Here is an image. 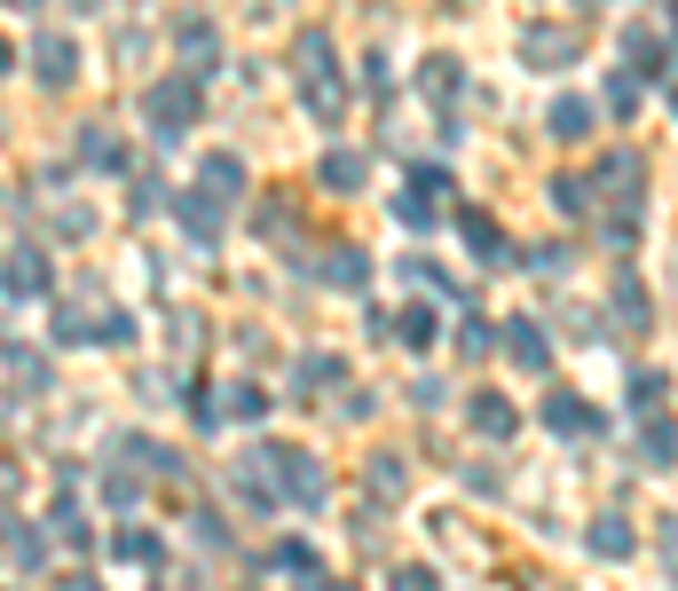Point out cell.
Here are the masks:
<instances>
[{
    "label": "cell",
    "instance_id": "obj_1",
    "mask_svg": "<svg viewBox=\"0 0 678 591\" xmlns=\"http://www.w3.org/2000/svg\"><path fill=\"white\" fill-rule=\"evenodd\" d=\"M142 111H150V127H158L166 142H175V134H190V127H198V79H190V71H166V79H150Z\"/></svg>",
    "mask_w": 678,
    "mask_h": 591
},
{
    "label": "cell",
    "instance_id": "obj_2",
    "mask_svg": "<svg viewBox=\"0 0 678 591\" xmlns=\"http://www.w3.org/2000/svg\"><path fill=\"white\" fill-rule=\"evenodd\" d=\"M584 56V40L568 32V24H529L521 32V63H537V71H560V63H576Z\"/></svg>",
    "mask_w": 678,
    "mask_h": 591
},
{
    "label": "cell",
    "instance_id": "obj_3",
    "mask_svg": "<svg viewBox=\"0 0 678 591\" xmlns=\"http://www.w3.org/2000/svg\"><path fill=\"white\" fill-rule=\"evenodd\" d=\"M545 427H552V434H591V442H600V427H608V418H600V410H591L584 394H568V387H552V394H545Z\"/></svg>",
    "mask_w": 678,
    "mask_h": 591
},
{
    "label": "cell",
    "instance_id": "obj_4",
    "mask_svg": "<svg viewBox=\"0 0 678 591\" xmlns=\"http://www.w3.org/2000/svg\"><path fill=\"white\" fill-rule=\"evenodd\" d=\"M0 292H9V300H40V292H48V252L17 244L9 261H0Z\"/></svg>",
    "mask_w": 678,
    "mask_h": 591
},
{
    "label": "cell",
    "instance_id": "obj_5",
    "mask_svg": "<svg viewBox=\"0 0 678 591\" xmlns=\"http://www.w3.org/2000/svg\"><path fill=\"white\" fill-rule=\"evenodd\" d=\"M71 71H79V48H71L63 32H48V40L32 48V79H40V88H71Z\"/></svg>",
    "mask_w": 678,
    "mask_h": 591
},
{
    "label": "cell",
    "instance_id": "obj_6",
    "mask_svg": "<svg viewBox=\"0 0 678 591\" xmlns=\"http://www.w3.org/2000/svg\"><path fill=\"white\" fill-rule=\"evenodd\" d=\"M545 127H552V142H584L591 127H600V111H591L584 96H560V103L545 111Z\"/></svg>",
    "mask_w": 678,
    "mask_h": 591
},
{
    "label": "cell",
    "instance_id": "obj_7",
    "mask_svg": "<svg viewBox=\"0 0 678 591\" xmlns=\"http://www.w3.org/2000/svg\"><path fill=\"white\" fill-rule=\"evenodd\" d=\"M175 40H182V56H190V79L221 63V32H213L206 17H182V32H175Z\"/></svg>",
    "mask_w": 678,
    "mask_h": 591
},
{
    "label": "cell",
    "instance_id": "obj_8",
    "mask_svg": "<svg viewBox=\"0 0 678 591\" xmlns=\"http://www.w3.org/2000/svg\"><path fill=\"white\" fill-rule=\"evenodd\" d=\"M418 88H427L442 103V119H458V56H427V71H418Z\"/></svg>",
    "mask_w": 678,
    "mask_h": 591
},
{
    "label": "cell",
    "instance_id": "obj_9",
    "mask_svg": "<svg viewBox=\"0 0 678 591\" xmlns=\"http://www.w3.org/2000/svg\"><path fill=\"white\" fill-rule=\"evenodd\" d=\"M466 418H473V427H481L489 442H505V434L521 427V418H514V402H505V394H473V402H466Z\"/></svg>",
    "mask_w": 678,
    "mask_h": 591
},
{
    "label": "cell",
    "instance_id": "obj_10",
    "mask_svg": "<svg viewBox=\"0 0 678 591\" xmlns=\"http://www.w3.org/2000/svg\"><path fill=\"white\" fill-rule=\"evenodd\" d=\"M639 458H647V465H678V427H670L662 410H647V427H639Z\"/></svg>",
    "mask_w": 678,
    "mask_h": 591
},
{
    "label": "cell",
    "instance_id": "obj_11",
    "mask_svg": "<svg viewBox=\"0 0 678 591\" xmlns=\"http://www.w3.org/2000/svg\"><path fill=\"white\" fill-rule=\"evenodd\" d=\"M505 348H514V363H529V371H552V340H545V331L521 315L514 331H505Z\"/></svg>",
    "mask_w": 678,
    "mask_h": 591
},
{
    "label": "cell",
    "instance_id": "obj_12",
    "mask_svg": "<svg viewBox=\"0 0 678 591\" xmlns=\"http://www.w3.org/2000/svg\"><path fill=\"white\" fill-rule=\"evenodd\" d=\"M198 190H206L213 206H229V198L245 190V166H237L229 150H221V158H206V174H198Z\"/></svg>",
    "mask_w": 678,
    "mask_h": 591
},
{
    "label": "cell",
    "instance_id": "obj_13",
    "mask_svg": "<svg viewBox=\"0 0 678 591\" xmlns=\"http://www.w3.org/2000/svg\"><path fill=\"white\" fill-rule=\"evenodd\" d=\"M323 284H339V292H363V284H371V261H363L356 244H339L331 261H323Z\"/></svg>",
    "mask_w": 678,
    "mask_h": 591
},
{
    "label": "cell",
    "instance_id": "obj_14",
    "mask_svg": "<svg viewBox=\"0 0 678 591\" xmlns=\"http://www.w3.org/2000/svg\"><path fill=\"white\" fill-rule=\"evenodd\" d=\"M616 323H624V331H647V323H655V315H647V284H639L631 269L616 277Z\"/></svg>",
    "mask_w": 678,
    "mask_h": 591
},
{
    "label": "cell",
    "instance_id": "obj_15",
    "mask_svg": "<svg viewBox=\"0 0 678 591\" xmlns=\"http://www.w3.org/2000/svg\"><path fill=\"white\" fill-rule=\"evenodd\" d=\"M182 229L198 237V244H221V206L198 190V198H182Z\"/></svg>",
    "mask_w": 678,
    "mask_h": 591
},
{
    "label": "cell",
    "instance_id": "obj_16",
    "mask_svg": "<svg viewBox=\"0 0 678 591\" xmlns=\"http://www.w3.org/2000/svg\"><path fill=\"white\" fill-rule=\"evenodd\" d=\"M591 552H600V560H624V552H631V521H624V513H600V521H591Z\"/></svg>",
    "mask_w": 678,
    "mask_h": 591
},
{
    "label": "cell",
    "instance_id": "obj_17",
    "mask_svg": "<svg viewBox=\"0 0 678 591\" xmlns=\"http://www.w3.org/2000/svg\"><path fill=\"white\" fill-rule=\"evenodd\" d=\"M552 206H560V213H568V221H584V213H591V206H600V190H591V182H584V174H560V182H552Z\"/></svg>",
    "mask_w": 678,
    "mask_h": 591
},
{
    "label": "cell",
    "instance_id": "obj_18",
    "mask_svg": "<svg viewBox=\"0 0 678 591\" xmlns=\"http://www.w3.org/2000/svg\"><path fill=\"white\" fill-rule=\"evenodd\" d=\"M624 56H631V71H639V79H662V71H670V56H662V40H655V32H631V40H624Z\"/></svg>",
    "mask_w": 678,
    "mask_h": 591
},
{
    "label": "cell",
    "instance_id": "obj_19",
    "mask_svg": "<svg viewBox=\"0 0 678 591\" xmlns=\"http://www.w3.org/2000/svg\"><path fill=\"white\" fill-rule=\"evenodd\" d=\"M458 229H466V244L481 252V261H505V237H497V221H489V213H458Z\"/></svg>",
    "mask_w": 678,
    "mask_h": 591
},
{
    "label": "cell",
    "instance_id": "obj_20",
    "mask_svg": "<svg viewBox=\"0 0 678 591\" xmlns=\"http://www.w3.org/2000/svg\"><path fill=\"white\" fill-rule=\"evenodd\" d=\"M356 182H363V158H356V150H331V158H323V190H339V198H348Z\"/></svg>",
    "mask_w": 678,
    "mask_h": 591
},
{
    "label": "cell",
    "instance_id": "obj_21",
    "mask_svg": "<svg viewBox=\"0 0 678 591\" xmlns=\"http://www.w3.org/2000/svg\"><path fill=\"white\" fill-rule=\"evenodd\" d=\"M0 363L17 371V387H24V394H40V387H48V355H24V348H0Z\"/></svg>",
    "mask_w": 678,
    "mask_h": 591
},
{
    "label": "cell",
    "instance_id": "obj_22",
    "mask_svg": "<svg viewBox=\"0 0 678 591\" xmlns=\"http://www.w3.org/2000/svg\"><path fill=\"white\" fill-rule=\"evenodd\" d=\"M269 568H277V575H300V583H308V575H316V552H308V544L292 537V544H277V552H269Z\"/></svg>",
    "mask_w": 678,
    "mask_h": 591
},
{
    "label": "cell",
    "instance_id": "obj_23",
    "mask_svg": "<svg viewBox=\"0 0 678 591\" xmlns=\"http://www.w3.org/2000/svg\"><path fill=\"white\" fill-rule=\"evenodd\" d=\"M608 182H616V198H624V206H639V158H631V150H616V158H608Z\"/></svg>",
    "mask_w": 678,
    "mask_h": 591
},
{
    "label": "cell",
    "instance_id": "obj_24",
    "mask_svg": "<svg viewBox=\"0 0 678 591\" xmlns=\"http://www.w3.org/2000/svg\"><path fill=\"white\" fill-rule=\"evenodd\" d=\"M331 379H348V371H339V355H308V363H300V387H308V394H323Z\"/></svg>",
    "mask_w": 678,
    "mask_h": 591
},
{
    "label": "cell",
    "instance_id": "obj_25",
    "mask_svg": "<svg viewBox=\"0 0 678 591\" xmlns=\"http://www.w3.org/2000/svg\"><path fill=\"white\" fill-rule=\"evenodd\" d=\"M662 394H670L662 371H631V402H639V410H662Z\"/></svg>",
    "mask_w": 678,
    "mask_h": 591
},
{
    "label": "cell",
    "instance_id": "obj_26",
    "mask_svg": "<svg viewBox=\"0 0 678 591\" xmlns=\"http://www.w3.org/2000/svg\"><path fill=\"white\" fill-rule=\"evenodd\" d=\"M79 158H88V166H119V142L103 127H88V134H79Z\"/></svg>",
    "mask_w": 678,
    "mask_h": 591
},
{
    "label": "cell",
    "instance_id": "obj_27",
    "mask_svg": "<svg viewBox=\"0 0 678 591\" xmlns=\"http://www.w3.org/2000/svg\"><path fill=\"white\" fill-rule=\"evenodd\" d=\"M119 560H134V568L150 560V568H158V537H142V529H119Z\"/></svg>",
    "mask_w": 678,
    "mask_h": 591
},
{
    "label": "cell",
    "instance_id": "obj_28",
    "mask_svg": "<svg viewBox=\"0 0 678 591\" xmlns=\"http://www.w3.org/2000/svg\"><path fill=\"white\" fill-rule=\"evenodd\" d=\"M608 111H639V71H616L608 79Z\"/></svg>",
    "mask_w": 678,
    "mask_h": 591
},
{
    "label": "cell",
    "instance_id": "obj_29",
    "mask_svg": "<svg viewBox=\"0 0 678 591\" xmlns=\"http://www.w3.org/2000/svg\"><path fill=\"white\" fill-rule=\"evenodd\" d=\"M489 348H497V340H489V323L466 315V323H458V355H489Z\"/></svg>",
    "mask_w": 678,
    "mask_h": 591
},
{
    "label": "cell",
    "instance_id": "obj_30",
    "mask_svg": "<svg viewBox=\"0 0 678 591\" xmlns=\"http://www.w3.org/2000/svg\"><path fill=\"white\" fill-rule=\"evenodd\" d=\"M402 340L427 348V340H435V308H402Z\"/></svg>",
    "mask_w": 678,
    "mask_h": 591
},
{
    "label": "cell",
    "instance_id": "obj_31",
    "mask_svg": "<svg viewBox=\"0 0 678 591\" xmlns=\"http://www.w3.org/2000/svg\"><path fill=\"white\" fill-rule=\"evenodd\" d=\"M9 552H17V568H40L48 544H40V529H9Z\"/></svg>",
    "mask_w": 678,
    "mask_h": 591
},
{
    "label": "cell",
    "instance_id": "obj_32",
    "mask_svg": "<svg viewBox=\"0 0 678 591\" xmlns=\"http://www.w3.org/2000/svg\"><path fill=\"white\" fill-rule=\"evenodd\" d=\"M387 591H442V583H435V568H395Z\"/></svg>",
    "mask_w": 678,
    "mask_h": 591
},
{
    "label": "cell",
    "instance_id": "obj_33",
    "mask_svg": "<svg viewBox=\"0 0 678 591\" xmlns=\"http://www.w3.org/2000/svg\"><path fill=\"white\" fill-rule=\"evenodd\" d=\"M371 489L395 497V489H402V465H395V458H371Z\"/></svg>",
    "mask_w": 678,
    "mask_h": 591
},
{
    "label": "cell",
    "instance_id": "obj_34",
    "mask_svg": "<svg viewBox=\"0 0 678 591\" xmlns=\"http://www.w3.org/2000/svg\"><path fill=\"white\" fill-rule=\"evenodd\" d=\"M229 410H237V418H261V410H269V394H261V387H237V394H229Z\"/></svg>",
    "mask_w": 678,
    "mask_h": 591
},
{
    "label": "cell",
    "instance_id": "obj_35",
    "mask_svg": "<svg viewBox=\"0 0 678 591\" xmlns=\"http://www.w3.org/2000/svg\"><path fill=\"white\" fill-rule=\"evenodd\" d=\"M158 206H166V182H158V174H150V182H142V190H134V213H158Z\"/></svg>",
    "mask_w": 678,
    "mask_h": 591
},
{
    "label": "cell",
    "instance_id": "obj_36",
    "mask_svg": "<svg viewBox=\"0 0 678 591\" xmlns=\"http://www.w3.org/2000/svg\"><path fill=\"white\" fill-rule=\"evenodd\" d=\"M63 591H103V583H88V575H71V583H63Z\"/></svg>",
    "mask_w": 678,
    "mask_h": 591
},
{
    "label": "cell",
    "instance_id": "obj_37",
    "mask_svg": "<svg viewBox=\"0 0 678 591\" xmlns=\"http://www.w3.org/2000/svg\"><path fill=\"white\" fill-rule=\"evenodd\" d=\"M9 9H24V17H32V9H40V0H9Z\"/></svg>",
    "mask_w": 678,
    "mask_h": 591
},
{
    "label": "cell",
    "instance_id": "obj_38",
    "mask_svg": "<svg viewBox=\"0 0 678 591\" xmlns=\"http://www.w3.org/2000/svg\"><path fill=\"white\" fill-rule=\"evenodd\" d=\"M9 63H17V56H9V40H0V71H9Z\"/></svg>",
    "mask_w": 678,
    "mask_h": 591
},
{
    "label": "cell",
    "instance_id": "obj_39",
    "mask_svg": "<svg viewBox=\"0 0 678 591\" xmlns=\"http://www.w3.org/2000/svg\"><path fill=\"white\" fill-rule=\"evenodd\" d=\"M71 9H103V0H71Z\"/></svg>",
    "mask_w": 678,
    "mask_h": 591
}]
</instances>
